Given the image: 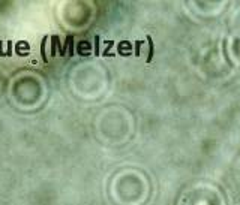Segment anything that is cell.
Masks as SVG:
<instances>
[{
	"instance_id": "6da1fadb",
	"label": "cell",
	"mask_w": 240,
	"mask_h": 205,
	"mask_svg": "<svg viewBox=\"0 0 240 205\" xmlns=\"http://www.w3.org/2000/svg\"><path fill=\"white\" fill-rule=\"evenodd\" d=\"M57 48L60 49V54H62V48H60V39H59L57 34H54V36H51V57H54V56H56V51H57Z\"/></svg>"
},
{
	"instance_id": "7a4b0ae2",
	"label": "cell",
	"mask_w": 240,
	"mask_h": 205,
	"mask_svg": "<svg viewBox=\"0 0 240 205\" xmlns=\"http://www.w3.org/2000/svg\"><path fill=\"white\" fill-rule=\"evenodd\" d=\"M89 49H90L89 42L83 41V42L78 44V54H80V56H89Z\"/></svg>"
},
{
	"instance_id": "3957f363",
	"label": "cell",
	"mask_w": 240,
	"mask_h": 205,
	"mask_svg": "<svg viewBox=\"0 0 240 205\" xmlns=\"http://www.w3.org/2000/svg\"><path fill=\"white\" fill-rule=\"evenodd\" d=\"M47 41H48V36H44V39H42V44H41V57H42V60H44V63H47V61H48V58H47V53H45Z\"/></svg>"
},
{
	"instance_id": "277c9868",
	"label": "cell",
	"mask_w": 240,
	"mask_h": 205,
	"mask_svg": "<svg viewBox=\"0 0 240 205\" xmlns=\"http://www.w3.org/2000/svg\"><path fill=\"white\" fill-rule=\"evenodd\" d=\"M147 41H149V57H147V63L152 61V58H153V53H155V46H153V41H152V37L147 36Z\"/></svg>"
},
{
	"instance_id": "5b68a950",
	"label": "cell",
	"mask_w": 240,
	"mask_h": 205,
	"mask_svg": "<svg viewBox=\"0 0 240 205\" xmlns=\"http://www.w3.org/2000/svg\"><path fill=\"white\" fill-rule=\"evenodd\" d=\"M95 54L99 56V36L95 37Z\"/></svg>"
},
{
	"instance_id": "8992f818",
	"label": "cell",
	"mask_w": 240,
	"mask_h": 205,
	"mask_svg": "<svg viewBox=\"0 0 240 205\" xmlns=\"http://www.w3.org/2000/svg\"><path fill=\"white\" fill-rule=\"evenodd\" d=\"M135 46H137V51H135V54H140V48H141V42H140V41H137V42H135Z\"/></svg>"
}]
</instances>
